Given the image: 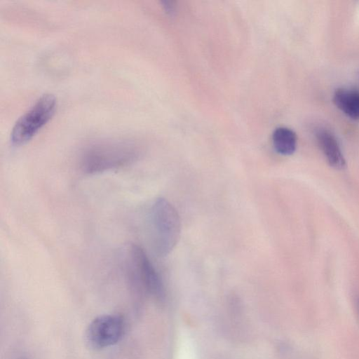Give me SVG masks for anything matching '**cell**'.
<instances>
[{"label": "cell", "mask_w": 359, "mask_h": 359, "mask_svg": "<svg viewBox=\"0 0 359 359\" xmlns=\"http://www.w3.org/2000/svg\"><path fill=\"white\" fill-rule=\"evenodd\" d=\"M139 145L130 140H106L86 146L81 152L79 165L86 175L118 169L134 163L140 156Z\"/></svg>", "instance_id": "obj_1"}, {"label": "cell", "mask_w": 359, "mask_h": 359, "mask_svg": "<svg viewBox=\"0 0 359 359\" xmlns=\"http://www.w3.org/2000/svg\"><path fill=\"white\" fill-rule=\"evenodd\" d=\"M152 245L161 257L168 255L175 247L181 233L180 215L165 198H158L149 213Z\"/></svg>", "instance_id": "obj_2"}, {"label": "cell", "mask_w": 359, "mask_h": 359, "mask_svg": "<svg viewBox=\"0 0 359 359\" xmlns=\"http://www.w3.org/2000/svg\"><path fill=\"white\" fill-rule=\"evenodd\" d=\"M57 104L54 95L45 93L15 123L11 133L13 145L20 146L30 140L53 116Z\"/></svg>", "instance_id": "obj_3"}, {"label": "cell", "mask_w": 359, "mask_h": 359, "mask_svg": "<svg viewBox=\"0 0 359 359\" xmlns=\"http://www.w3.org/2000/svg\"><path fill=\"white\" fill-rule=\"evenodd\" d=\"M126 261V269L130 276L155 299L163 300L165 297L163 281L144 250L137 245H131L127 250Z\"/></svg>", "instance_id": "obj_4"}, {"label": "cell", "mask_w": 359, "mask_h": 359, "mask_svg": "<svg viewBox=\"0 0 359 359\" xmlns=\"http://www.w3.org/2000/svg\"><path fill=\"white\" fill-rule=\"evenodd\" d=\"M126 324L116 314H104L95 318L85 332V341L95 350H102L118 343L124 335Z\"/></svg>", "instance_id": "obj_5"}, {"label": "cell", "mask_w": 359, "mask_h": 359, "mask_svg": "<svg viewBox=\"0 0 359 359\" xmlns=\"http://www.w3.org/2000/svg\"><path fill=\"white\" fill-rule=\"evenodd\" d=\"M316 135L320 147L329 164L335 169H343L346 161L335 137L326 130H318Z\"/></svg>", "instance_id": "obj_6"}, {"label": "cell", "mask_w": 359, "mask_h": 359, "mask_svg": "<svg viewBox=\"0 0 359 359\" xmlns=\"http://www.w3.org/2000/svg\"><path fill=\"white\" fill-rule=\"evenodd\" d=\"M333 100L336 106L353 119H359V92L341 88L336 90Z\"/></svg>", "instance_id": "obj_7"}, {"label": "cell", "mask_w": 359, "mask_h": 359, "mask_svg": "<svg viewBox=\"0 0 359 359\" xmlns=\"http://www.w3.org/2000/svg\"><path fill=\"white\" fill-rule=\"evenodd\" d=\"M272 142L276 151L281 155H291L296 150V134L288 128H277L273 133Z\"/></svg>", "instance_id": "obj_8"}, {"label": "cell", "mask_w": 359, "mask_h": 359, "mask_svg": "<svg viewBox=\"0 0 359 359\" xmlns=\"http://www.w3.org/2000/svg\"><path fill=\"white\" fill-rule=\"evenodd\" d=\"M16 359H28V358L27 357H25V356H21V357H19V358H18Z\"/></svg>", "instance_id": "obj_9"}, {"label": "cell", "mask_w": 359, "mask_h": 359, "mask_svg": "<svg viewBox=\"0 0 359 359\" xmlns=\"http://www.w3.org/2000/svg\"><path fill=\"white\" fill-rule=\"evenodd\" d=\"M357 305H358V313H359V299L358 301Z\"/></svg>", "instance_id": "obj_10"}]
</instances>
